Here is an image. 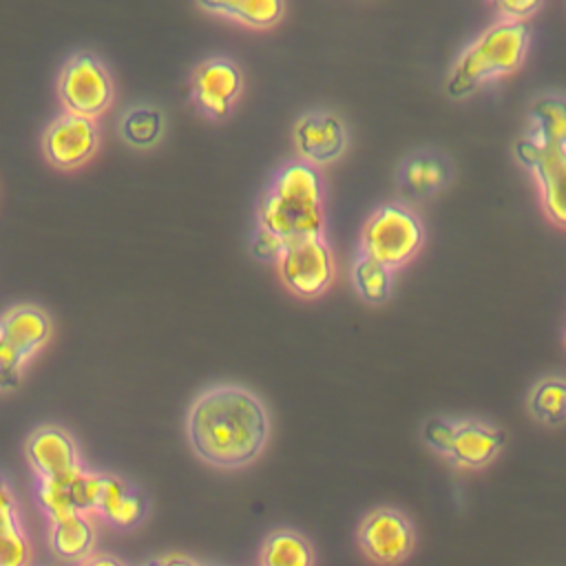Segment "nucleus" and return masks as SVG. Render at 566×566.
Wrapping results in <instances>:
<instances>
[{
	"label": "nucleus",
	"instance_id": "1",
	"mask_svg": "<svg viewBox=\"0 0 566 566\" xmlns=\"http://www.w3.org/2000/svg\"><path fill=\"white\" fill-rule=\"evenodd\" d=\"M186 431L192 451L217 469L252 464L268 444L270 413L248 387L219 382L206 387L190 405Z\"/></svg>",
	"mask_w": 566,
	"mask_h": 566
},
{
	"label": "nucleus",
	"instance_id": "2",
	"mask_svg": "<svg viewBox=\"0 0 566 566\" xmlns=\"http://www.w3.org/2000/svg\"><path fill=\"white\" fill-rule=\"evenodd\" d=\"M259 223L281 241L323 234V181L303 159L283 164L259 197Z\"/></svg>",
	"mask_w": 566,
	"mask_h": 566
},
{
	"label": "nucleus",
	"instance_id": "3",
	"mask_svg": "<svg viewBox=\"0 0 566 566\" xmlns=\"http://www.w3.org/2000/svg\"><path fill=\"white\" fill-rule=\"evenodd\" d=\"M528 38L531 29L526 22L502 18L493 22L460 53L447 80V93L451 97H464L473 93L478 84L515 71L526 57Z\"/></svg>",
	"mask_w": 566,
	"mask_h": 566
},
{
	"label": "nucleus",
	"instance_id": "4",
	"mask_svg": "<svg viewBox=\"0 0 566 566\" xmlns=\"http://www.w3.org/2000/svg\"><path fill=\"white\" fill-rule=\"evenodd\" d=\"M422 241L424 228L407 206L382 203L365 221L358 252L394 272L416 256Z\"/></svg>",
	"mask_w": 566,
	"mask_h": 566
},
{
	"label": "nucleus",
	"instance_id": "5",
	"mask_svg": "<svg viewBox=\"0 0 566 566\" xmlns=\"http://www.w3.org/2000/svg\"><path fill=\"white\" fill-rule=\"evenodd\" d=\"M57 93L66 113L95 119L113 99V82L102 60L88 51L71 55L57 77Z\"/></svg>",
	"mask_w": 566,
	"mask_h": 566
},
{
	"label": "nucleus",
	"instance_id": "6",
	"mask_svg": "<svg viewBox=\"0 0 566 566\" xmlns=\"http://www.w3.org/2000/svg\"><path fill=\"white\" fill-rule=\"evenodd\" d=\"M276 265L285 287L301 298L323 294L334 279V254L325 234L287 241Z\"/></svg>",
	"mask_w": 566,
	"mask_h": 566
},
{
	"label": "nucleus",
	"instance_id": "7",
	"mask_svg": "<svg viewBox=\"0 0 566 566\" xmlns=\"http://www.w3.org/2000/svg\"><path fill=\"white\" fill-rule=\"evenodd\" d=\"M358 544L371 562L396 566L407 559L413 548L411 520L396 509H376L360 522Z\"/></svg>",
	"mask_w": 566,
	"mask_h": 566
},
{
	"label": "nucleus",
	"instance_id": "8",
	"mask_svg": "<svg viewBox=\"0 0 566 566\" xmlns=\"http://www.w3.org/2000/svg\"><path fill=\"white\" fill-rule=\"evenodd\" d=\"M241 88V69L230 57H208L192 71V102L210 119H226Z\"/></svg>",
	"mask_w": 566,
	"mask_h": 566
},
{
	"label": "nucleus",
	"instance_id": "9",
	"mask_svg": "<svg viewBox=\"0 0 566 566\" xmlns=\"http://www.w3.org/2000/svg\"><path fill=\"white\" fill-rule=\"evenodd\" d=\"M99 146V130L95 119L73 113L57 115L44 130L42 150L57 168H77L88 161Z\"/></svg>",
	"mask_w": 566,
	"mask_h": 566
},
{
	"label": "nucleus",
	"instance_id": "10",
	"mask_svg": "<svg viewBox=\"0 0 566 566\" xmlns=\"http://www.w3.org/2000/svg\"><path fill=\"white\" fill-rule=\"evenodd\" d=\"M517 159L535 175L537 186L542 190V201L546 214L557 223L564 226V166H566V148L553 144H539L531 137H524L515 144Z\"/></svg>",
	"mask_w": 566,
	"mask_h": 566
},
{
	"label": "nucleus",
	"instance_id": "11",
	"mask_svg": "<svg viewBox=\"0 0 566 566\" xmlns=\"http://www.w3.org/2000/svg\"><path fill=\"white\" fill-rule=\"evenodd\" d=\"M294 144L305 164L323 166L345 153L347 128L336 113L314 108L294 122Z\"/></svg>",
	"mask_w": 566,
	"mask_h": 566
},
{
	"label": "nucleus",
	"instance_id": "12",
	"mask_svg": "<svg viewBox=\"0 0 566 566\" xmlns=\"http://www.w3.org/2000/svg\"><path fill=\"white\" fill-rule=\"evenodd\" d=\"M27 458L40 480L62 478L80 469V453L73 438L55 424H44L29 436Z\"/></svg>",
	"mask_w": 566,
	"mask_h": 566
},
{
	"label": "nucleus",
	"instance_id": "13",
	"mask_svg": "<svg viewBox=\"0 0 566 566\" xmlns=\"http://www.w3.org/2000/svg\"><path fill=\"white\" fill-rule=\"evenodd\" d=\"M51 336V318L35 305H15L0 316V340L24 363Z\"/></svg>",
	"mask_w": 566,
	"mask_h": 566
},
{
	"label": "nucleus",
	"instance_id": "14",
	"mask_svg": "<svg viewBox=\"0 0 566 566\" xmlns=\"http://www.w3.org/2000/svg\"><path fill=\"white\" fill-rule=\"evenodd\" d=\"M504 444V431L482 420H455L449 460L462 469L489 464Z\"/></svg>",
	"mask_w": 566,
	"mask_h": 566
},
{
	"label": "nucleus",
	"instance_id": "15",
	"mask_svg": "<svg viewBox=\"0 0 566 566\" xmlns=\"http://www.w3.org/2000/svg\"><path fill=\"white\" fill-rule=\"evenodd\" d=\"M451 179L449 159L436 150H416L402 159L398 186L405 197L422 199L442 190Z\"/></svg>",
	"mask_w": 566,
	"mask_h": 566
},
{
	"label": "nucleus",
	"instance_id": "16",
	"mask_svg": "<svg viewBox=\"0 0 566 566\" xmlns=\"http://www.w3.org/2000/svg\"><path fill=\"white\" fill-rule=\"evenodd\" d=\"M95 513L117 528H133L146 515V500L126 480L99 473Z\"/></svg>",
	"mask_w": 566,
	"mask_h": 566
},
{
	"label": "nucleus",
	"instance_id": "17",
	"mask_svg": "<svg viewBox=\"0 0 566 566\" xmlns=\"http://www.w3.org/2000/svg\"><path fill=\"white\" fill-rule=\"evenodd\" d=\"M95 544V531L84 513L51 520V546L64 559H84Z\"/></svg>",
	"mask_w": 566,
	"mask_h": 566
},
{
	"label": "nucleus",
	"instance_id": "18",
	"mask_svg": "<svg viewBox=\"0 0 566 566\" xmlns=\"http://www.w3.org/2000/svg\"><path fill=\"white\" fill-rule=\"evenodd\" d=\"M531 122L533 128L526 137L539 144H553L566 148V115H564V97L559 93L539 95L531 104Z\"/></svg>",
	"mask_w": 566,
	"mask_h": 566
},
{
	"label": "nucleus",
	"instance_id": "19",
	"mask_svg": "<svg viewBox=\"0 0 566 566\" xmlns=\"http://www.w3.org/2000/svg\"><path fill=\"white\" fill-rule=\"evenodd\" d=\"M312 544L292 528L272 531L261 551V566H314Z\"/></svg>",
	"mask_w": 566,
	"mask_h": 566
},
{
	"label": "nucleus",
	"instance_id": "20",
	"mask_svg": "<svg viewBox=\"0 0 566 566\" xmlns=\"http://www.w3.org/2000/svg\"><path fill=\"white\" fill-rule=\"evenodd\" d=\"M199 9L210 13H221L226 18H232L237 22H243L248 27L265 29L276 24L283 13L285 4L281 0H226V2H197Z\"/></svg>",
	"mask_w": 566,
	"mask_h": 566
},
{
	"label": "nucleus",
	"instance_id": "21",
	"mask_svg": "<svg viewBox=\"0 0 566 566\" xmlns=\"http://www.w3.org/2000/svg\"><path fill=\"white\" fill-rule=\"evenodd\" d=\"M119 135L135 148H150L164 135V113L153 104H133L119 117Z\"/></svg>",
	"mask_w": 566,
	"mask_h": 566
},
{
	"label": "nucleus",
	"instance_id": "22",
	"mask_svg": "<svg viewBox=\"0 0 566 566\" xmlns=\"http://www.w3.org/2000/svg\"><path fill=\"white\" fill-rule=\"evenodd\" d=\"M391 281H394V272L389 268H385L382 263L374 261L363 252H356L352 263V283L360 294V298L374 305L385 303L391 294Z\"/></svg>",
	"mask_w": 566,
	"mask_h": 566
},
{
	"label": "nucleus",
	"instance_id": "23",
	"mask_svg": "<svg viewBox=\"0 0 566 566\" xmlns=\"http://www.w3.org/2000/svg\"><path fill=\"white\" fill-rule=\"evenodd\" d=\"M531 413L544 424H559L566 416V385L562 378L551 376L539 380L528 394Z\"/></svg>",
	"mask_w": 566,
	"mask_h": 566
},
{
	"label": "nucleus",
	"instance_id": "24",
	"mask_svg": "<svg viewBox=\"0 0 566 566\" xmlns=\"http://www.w3.org/2000/svg\"><path fill=\"white\" fill-rule=\"evenodd\" d=\"M82 469V467H80ZM71 475V473H69ZM69 475L62 478H51V480H38V502L44 509V513L51 520L77 513L73 509V500H71V491H69Z\"/></svg>",
	"mask_w": 566,
	"mask_h": 566
},
{
	"label": "nucleus",
	"instance_id": "25",
	"mask_svg": "<svg viewBox=\"0 0 566 566\" xmlns=\"http://www.w3.org/2000/svg\"><path fill=\"white\" fill-rule=\"evenodd\" d=\"M453 433H455V420H449V418H429L422 427L424 444L444 458H449Z\"/></svg>",
	"mask_w": 566,
	"mask_h": 566
},
{
	"label": "nucleus",
	"instance_id": "26",
	"mask_svg": "<svg viewBox=\"0 0 566 566\" xmlns=\"http://www.w3.org/2000/svg\"><path fill=\"white\" fill-rule=\"evenodd\" d=\"M29 542L22 528H13L0 535V566H27Z\"/></svg>",
	"mask_w": 566,
	"mask_h": 566
},
{
	"label": "nucleus",
	"instance_id": "27",
	"mask_svg": "<svg viewBox=\"0 0 566 566\" xmlns=\"http://www.w3.org/2000/svg\"><path fill=\"white\" fill-rule=\"evenodd\" d=\"M285 248V241H281L279 237H274L272 232H268L265 228L256 226V230L252 232V239H250V252L254 259L259 261H272L276 263L281 252Z\"/></svg>",
	"mask_w": 566,
	"mask_h": 566
},
{
	"label": "nucleus",
	"instance_id": "28",
	"mask_svg": "<svg viewBox=\"0 0 566 566\" xmlns=\"http://www.w3.org/2000/svg\"><path fill=\"white\" fill-rule=\"evenodd\" d=\"M22 365L24 360L0 340V389H11L18 385Z\"/></svg>",
	"mask_w": 566,
	"mask_h": 566
},
{
	"label": "nucleus",
	"instance_id": "29",
	"mask_svg": "<svg viewBox=\"0 0 566 566\" xmlns=\"http://www.w3.org/2000/svg\"><path fill=\"white\" fill-rule=\"evenodd\" d=\"M497 13L502 15V20H520L524 22L526 18H531L537 9H542V0H504L495 4Z\"/></svg>",
	"mask_w": 566,
	"mask_h": 566
},
{
	"label": "nucleus",
	"instance_id": "30",
	"mask_svg": "<svg viewBox=\"0 0 566 566\" xmlns=\"http://www.w3.org/2000/svg\"><path fill=\"white\" fill-rule=\"evenodd\" d=\"M18 526H20V522H18V511H15L13 493L7 486L4 478L0 475V535L7 533V531H13Z\"/></svg>",
	"mask_w": 566,
	"mask_h": 566
},
{
	"label": "nucleus",
	"instance_id": "31",
	"mask_svg": "<svg viewBox=\"0 0 566 566\" xmlns=\"http://www.w3.org/2000/svg\"><path fill=\"white\" fill-rule=\"evenodd\" d=\"M157 566H199V564H195L184 555H168L164 559H157Z\"/></svg>",
	"mask_w": 566,
	"mask_h": 566
},
{
	"label": "nucleus",
	"instance_id": "32",
	"mask_svg": "<svg viewBox=\"0 0 566 566\" xmlns=\"http://www.w3.org/2000/svg\"><path fill=\"white\" fill-rule=\"evenodd\" d=\"M82 566H124V564L111 555H97V557L86 559Z\"/></svg>",
	"mask_w": 566,
	"mask_h": 566
},
{
	"label": "nucleus",
	"instance_id": "33",
	"mask_svg": "<svg viewBox=\"0 0 566 566\" xmlns=\"http://www.w3.org/2000/svg\"><path fill=\"white\" fill-rule=\"evenodd\" d=\"M146 566H157V559H150Z\"/></svg>",
	"mask_w": 566,
	"mask_h": 566
}]
</instances>
